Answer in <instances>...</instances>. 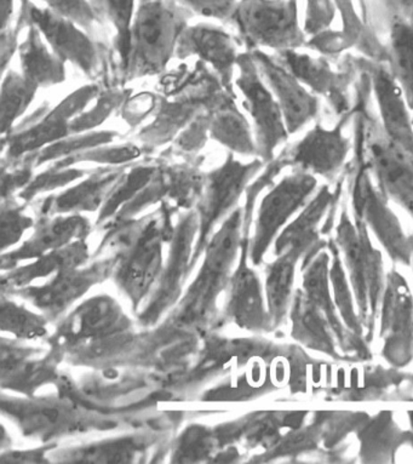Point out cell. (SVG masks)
<instances>
[{
    "mask_svg": "<svg viewBox=\"0 0 413 464\" xmlns=\"http://www.w3.org/2000/svg\"><path fill=\"white\" fill-rule=\"evenodd\" d=\"M228 93L235 92H227L217 75L205 67L194 81L187 82L185 88L170 92L172 99L159 96L152 123L143 127L136 139L145 153L170 145L200 111L214 110Z\"/></svg>",
    "mask_w": 413,
    "mask_h": 464,
    "instance_id": "cell-5",
    "label": "cell"
},
{
    "mask_svg": "<svg viewBox=\"0 0 413 464\" xmlns=\"http://www.w3.org/2000/svg\"><path fill=\"white\" fill-rule=\"evenodd\" d=\"M389 21L395 17L413 20V0H383Z\"/></svg>",
    "mask_w": 413,
    "mask_h": 464,
    "instance_id": "cell-53",
    "label": "cell"
},
{
    "mask_svg": "<svg viewBox=\"0 0 413 464\" xmlns=\"http://www.w3.org/2000/svg\"><path fill=\"white\" fill-rule=\"evenodd\" d=\"M28 24H30V21H28L26 9L21 5V12L16 24L5 28V30H0L2 31V35H0V68H2V74L9 70L8 67L12 63L14 56L19 53L21 31L26 28Z\"/></svg>",
    "mask_w": 413,
    "mask_h": 464,
    "instance_id": "cell-51",
    "label": "cell"
},
{
    "mask_svg": "<svg viewBox=\"0 0 413 464\" xmlns=\"http://www.w3.org/2000/svg\"><path fill=\"white\" fill-rule=\"evenodd\" d=\"M353 63L358 72L368 78L375 93L384 134L395 145L413 154V118L409 115L404 92L389 67L364 56L353 57Z\"/></svg>",
    "mask_w": 413,
    "mask_h": 464,
    "instance_id": "cell-17",
    "label": "cell"
},
{
    "mask_svg": "<svg viewBox=\"0 0 413 464\" xmlns=\"http://www.w3.org/2000/svg\"><path fill=\"white\" fill-rule=\"evenodd\" d=\"M34 156L17 161L2 160V200L19 196L34 178Z\"/></svg>",
    "mask_w": 413,
    "mask_h": 464,
    "instance_id": "cell-48",
    "label": "cell"
},
{
    "mask_svg": "<svg viewBox=\"0 0 413 464\" xmlns=\"http://www.w3.org/2000/svg\"><path fill=\"white\" fill-rule=\"evenodd\" d=\"M382 355L395 368L413 361V297L404 276L388 273L382 297Z\"/></svg>",
    "mask_w": 413,
    "mask_h": 464,
    "instance_id": "cell-15",
    "label": "cell"
},
{
    "mask_svg": "<svg viewBox=\"0 0 413 464\" xmlns=\"http://www.w3.org/2000/svg\"><path fill=\"white\" fill-rule=\"evenodd\" d=\"M213 110L200 111L196 118L168 145L164 156L181 158L183 161H199L200 153L210 139Z\"/></svg>",
    "mask_w": 413,
    "mask_h": 464,
    "instance_id": "cell-41",
    "label": "cell"
},
{
    "mask_svg": "<svg viewBox=\"0 0 413 464\" xmlns=\"http://www.w3.org/2000/svg\"><path fill=\"white\" fill-rule=\"evenodd\" d=\"M2 30L12 26L15 14V0H2Z\"/></svg>",
    "mask_w": 413,
    "mask_h": 464,
    "instance_id": "cell-55",
    "label": "cell"
},
{
    "mask_svg": "<svg viewBox=\"0 0 413 464\" xmlns=\"http://www.w3.org/2000/svg\"><path fill=\"white\" fill-rule=\"evenodd\" d=\"M97 84L82 86L49 110L39 108L30 118L2 138V160L17 161L72 135V121L99 96Z\"/></svg>",
    "mask_w": 413,
    "mask_h": 464,
    "instance_id": "cell-6",
    "label": "cell"
},
{
    "mask_svg": "<svg viewBox=\"0 0 413 464\" xmlns=\"http://www.w3.org/2000/svg\"><path fill=\"white\" fill-rule=\"evenodd\" d=\"M193 16L232 24L240 0H178Z\"/></svg>",
    "mask_w": 413,
    "mask_h": 464,
    "instance_id": "cell-49",
    "label": "cell"
},
{
    "mask_svg": "<svg viewBox=\"0 0 413 464\" xmlns=\"http://www.w3.org/2000/svg\"><path fill=\"white\" fill-rule=\"evenodd\" d=\"M369 170L368 164L361 165L354 176L351 196L355 218L364 221L373 230L391 260L409 265L412 261L409 237L405 236L400 222L388 205L389 199L380 192L379 187L373 186Z\"/></svg>",
    "mask_w": 413,
    "mask_h": 464,
    "instance_id": "cell-12",
    "label": "cell"
},
{
    "mask_svg": "<svg viewBox=\"0 0 413 464\" xmlns=\"http://www.w3.org/2000/svg\"><path fill=\"white\" fill-rule=\"evenodd\" d=\"M244 240V208H235L205 246V261L196 283L190 287L183 307V320L193 322L215 304L222 283Z\"/></svg>",
    "mask_w": 413,
    "mask_h": 464,
    "instance_id": "cell-9",
    "label": "cell"
},
{
    "mask_svg": "<svg viewBox=\"0 0 413 464\" xmlns=\"http://www.w3.org/2000/svg\"><path fill=\"white\" fill-rule=\"evenodd\" d=\"M389 24L387 64L413 111V23L395 17Z\"/></svg>",
    "mask_w": 413,
    "mask_h": 464,
    "instance_id": "cell-33",
    "label": "cell"
},
{
    "mask_svg": "<svg viewBox=\"0 0 413 464\" xmlns=\"http://www.w3.org/2000/svg\"><path fill=\"white\" fill-rule=\"evenodd\" d=\"M142 2H150V0H139V3H142Z\"/></svg>",
    "mask_w": 413,
    "mask_h": 464,
    "instance_id": "cell-57",
    "label": "cell"
},
{
    "mask_svg": "<svg viewBox=\"0 0 413 464\" xmlns=\"http://www.w3.org/2000/svg\"><path fill=\"white\" fill-rule=\"evenodd\" d=\"M21 5L26 9L30 23L38 28L50 49L63 63L73 64L86 77H99L101 48L89 32L74 21L35 5L32 0H21Z\"/></svg>",
    "mask_w": 413,
    "mask_h": 464,
    "instance_id": "cell-10",
    "label": "cell"
},
{
    "mask_svg": "<svg viewBox=\"0 0 413 464\" xmlns=\"http://www.w3.org/2000/svg\"><path fill=\"white\" fill-rule=\"evenodd\" d=\"M145 449L139 439L121 438L68 450L61 452L57 460L81 464L131 463Z\"/></svg>",
    "mask_w": 413,
    "mask_h": 464,
    "instance_id": "cell-35",
    "label": "cell"
},
{
    "mask_svg": "<svg viewBox=\"0 0 413 464\" xmlns=\"http://www.w3.org/2000/svg\"><path fill=\"white\" fill-rule=\"evenodd\" d=\"M130 322L120 304L110 296L82 302L57 329V341L71 351L92 342L127 334Z\"/></svg>",
    "mask_w": 413,
    "mask_h": 464,
    "instance_id": "cell-20",
    "label": "cell"
},
{
    "mask_svg": "<svg viewBox=\"0 0 413 464\" xmlns=\"http://www.w3.org/2000/svg\"><path fill=\"white\" fill-rule=\"evenodd\" d=\"M38 86L19 72L9 70L2 82V136L10 134L26 113L38 92Z\"/></svg>",
    "mask_w": 413,
    "mask_h": 464,
    "instance_id": "cell-36",
    "label": "cell"
},
{
    "mask_svg": "<svg viewBox=\"0 0 413 464\" xmlns=\"http://www.w3.org/2000/svg\"><path fill=\"white\" fill-rule=\"evenodd\" d=\"M45 457V450L38 451L26 452H9L2 456V462L24 463V462H42Z\"/></svg>",
    "mask_w": 413,
    "mask_h": 464,
    "instance_id": "cell-54",
    "label": "cell"
},
{
    "mask_svg": "<svg viewBox=\"0 0 413 464\" xmlns=\"http://www.w3.org/2000/svg\"><path fill=\"white\" fill-rule=\"evenodd\" d=\"M351 113L342 115L339 124L331 129L315 124L304 138L283 150L280 156L286 167L328 179L335 178L351 150V141L343 132Z\"/></svg>",
    "mask_w": 413,
    "mask_h": 464,
    "instance_id": "cell-14",
    "label": "cell"
},
{
    "mask_svg": "<svg viewBox=\"0 0 413 464\" xmlns=\"http://www.w3.org/2000/svg\"><path fill=\"white\" fill-rule=\"evenodd\" d=\"M210 139L220 143L229 153L258 158L256 139L245 115L235 102V93H228L211 114Z\"/></svg>",
    "mask_w": 413,
    "mask_h": 464,
    "instance_id": "cell-29",
    "label": "cell"
},
{
    "mask_svg": "<svg viewBox=\"0 0 413 464\" xmlns=\"http://www.w3.org/2000/svg\"><path fill=\"white\" fill-rule=\"evenodd\" d=\"M240 53L235 38L224 27L210 23L189 24L176 48V59L197 57L211 67L229 92H235L233 82Z\"/></svg>",
    "mask_w": 413,
    "mask_h": 464,
    "instance_id": "cell-21",
    "label": "cell"
},
{
    "mask_svg": "<svg viewBox=\"0 0 413 464\" xmlns=\"http://www.w3.org/2000/svg\"><path fill=\"white\" fill-rule=\"evenodd\" d=\"M236 88L242 92L244 106L254 123L258 158L265 164L275 158V150L289 139L285 118L274 93L258 70L250 52L240 53Z\"/></svg>",
    "mask_w": 413,
    "mask_h": 464,
    "instance_id": "cell-8",
    "label": "cell"
},
{
    "mask_svg": "<svg viewBox=\"0 0 413 464\" xmlns=\"http://www.w3.org/2000/svg\"><path fill=\"white\" fill-rule=\"evenodd\" d=\"M232 24L246 52L307 48L308 35L301 26L297 0H240Z\"/></svg>",
    "mask_w": 413,
    "mask_h": 464,
    "instance_id": "cell-4",
    "label": "cell"
},
{
    "mask_svg": "<svg viewBox=\"0 0 413 464\" xmlns=\"http://www.w3.org/2000/svg\"><path fill=\"white\" fill-rule=\"evenodd\" d=\"M178 0L139 3L131 27L130 53L124 82L165 73L176 57L178 39L193 19Z\"/></svg>",
    "mask_w": 413,
    "mask_h": 464,
    "instance_id": "cell-2",
    "label": "cell"
},
{
    "mask_svg": "<svg viewBox=\"0 0 413 464\" xmlns=\"http://www.w3.org/2000/svg\"><path fill=\"white\" fill-rule=\"evenodd\" d=\"M131 96L130 90L124 88L101 89L96 102L91 107L86 108L71 124L72 134H82L97 130L109 121L110 115L117 110H121L123 104Z\"/></svg>",
    "mask_w": 413,
    "mask_h": 464,
    "instance_id": "cell-42",
    "label": "cell"
},
{
    "mask_svg": "<svg viewBox=\"0 0 413 464\" xmlns=\"http://www.w3.org/2000/svg\"><path fill=\"white\" fill-rule=\"evenodd\" d=\"M276 59L312 92L325 99L337 115L342 117L351 111L350 88L358 72L353 57L348 56L344 67L337 71L325 57H314L300 50L276 53Z\"/></svg>",
    "mask_w": 413,
    "mask_h": 464,
    "instance_id": "cell-16",
    "label": "cell"
},
{
    "mask_svg": "<svg viewBox=\"0 0 413 464\" xmlns=\"http://www.w3.org/2000/svg\"><path fill=\"white\" fill-rule=\"evenodd\" d=\"M335 243L344 255L357 300L359 318L366 330V341L370 342L386 287L383 283L382 255L372 246L368 225L357 218L354 222L351 221L346 207L336 228Z\"/></svg>",
    "mask_w": 413,
    "mask_h": 464,
    "instance_id": "cell-3",
    "label": "cell"
},
{
    "mask_svg": "<svg viewBox=\"0 0 413 464\" xmlns=\"http://www.w3.org/2000/svg\"><path fill=\"white\" fill-rule=\"evenodd\" d=\"M300 255L293 251L278 255L276 260L267 267L268 314L273 329L282 325L289 309L291 293H293L294 269Z\"/></svg>",
    "mask_w": 413,
    "mask_h": 464,
    "instance_id": "cell-34",
    "label": "cell"
},
{
    "mask_svg": "<svg viewBox=\"0 0 413 464\" xmlns=\"http://www.w3.org/2000/svg\"><path fill=\"white\" fill-rule=\"evenodd\" d=\"M304 31L308 37H314L330 30L337 10L336 0H305Z\"/></svg>",
    "mask_w": 413,
    "mask_h": 464,
    "instance_id": "cell-50",
    "label": "cell"
},
{
    "mask_svg": "<svg viewBox=\"0 0 413 464\" xmlns=\"http://www.w3.org/2000/svg\"><path fill=\"white\" fill-rule=\"evenodd\" d=\"M17 53L21 73L39 89L50 88L66 81V63L50 49L34 24H28L26 39L21 43Z\"/></svg>",
    "mask_w": 413,
    "mask_h": 464,
    "instance_id": "cell-30",
    "label": "cell"
},
{
    "mask_svg": "<svg viewBox=\"0 0 413 464\" xmlns=\"http://www.w3.org/2000/svg\"><path fill=\"white\" fill-rule=\"evenodd\" d=\"M293 322V337L312 351L321 352L336 361L347 357L336 351V336L328 319L307 297L304 291L297 290L290 314Z\"/></svg>",
    "mask_w": 413,
    "mask_h": 464,
    "instance_id": "cell-28",
    "label": "cell"
},
{
    "mask_svg": "<svg viewBox=\"0 0 413 464\" xmlns=\"http://www.w3.org/2000/svg\"><path fill=\"white\" fill-rule=\"evenodd\" d=\"M48 318L44 314L30 311L15 301L2 297L0 327L17 340H38L48 334Z\"/></svg>",
    "mask_w": 413,
    "mask_h": 464,
    "instance_id": "cell-38",
    "label": "cell"
},
{
    "mask_svg": "<svg viewBox=\"0 0 413 464\" xmlns=\"http://www.w3.org/2000/svg\"><path fill=\"white\" fill-rule=\"evenodd\" d=\"M26 205L16 198L2 200V250L5 251L19 243L24 233L34 228L35 221L24 212Z\"/></svg>",
    "mask_w": 413,
    "mask_h": 464,
    "instance_id": "cell-46",
    "label": "cell"
},
{
    "mask_svg": "<svg viewBox=\"0 0 413 464\" xmlns=\"http://www.w3.org/2000/svg\"><path fill=\"white\" fill-rule=\"evenodd\" d=\"M333 199H335V194L331 192L330 187L322 186L318 190L317 196L309 201L303 211L283 230L282 235L276 239V256L285 251H293L301 257L304 256L302 269L307 267L312 260H314L322 250L328 246V242L319 239L318 227L328 208H331Z\"/></svg>",
    "mask_w": 413,
    "mask_h": 464,
    "instance_id": "cell-26",
    "label": "cell"
},
{
    "mask_svg": "<svg viewBox=\"0 0 413 464\" xmlns=\"http://www.w3.org/2000/svg\"><path fill=\"white\" fill-rule=\"evenodd\" d=\"M117 138L118 132L113 130H93L82 132V134H72L31 156L34 158L35 168L42 167V165L55 163L57 160L74 156L82 150L109 145Z\"/></svg>",
    "mask_w": 413,
    "mask_h": 464,
    "instance_id": "cell-40",
    "label": "cell"
},
{
    "mask_svg": "<svg viewBox=\"0 0 413 464\" xmlns=\"http://www.w3.org/2000/svg\"><path fill=\"white\" fill-rule=\"evenodd\" d=\"M101 17L109 21L116 31V49L121 72L127 66L131 44V27L134 23L139 0H91Z\"/></svg>",
    "mask_w": 413,
    "mask_h": 464,
    "instance_id": "cell-37",
    "label": "cell"
},
{
    "mask_svg": "<svg viewBox=\"0 0 413 464\" xmlns=\"http://www.w3.org/2000/svg\"><path fill=\"white\" fill-rule=\"evenodd\" d=\"M145 150L136 143H124V145H102L82 150L74 156L57 160L53 167L71 168L81 164H96L101 167H124L134 163L143 156Z\"/></svg>",
    "mask_w": 413,
    "mask_h": 464,
    "instance_id": "cell-39",
    "label": "cell"
},
{
    "mask_svg": "<svg viewBox=\"0 0 413 464\" xmlns=\"http://www.w3.org/2000/svg\"><path fill=\"white\" fill-rule=\"evenodd\" d=\"M360 3H362V0H360Z\"/></svg>",
    "mask_w": 413,
    "mask_h": 464,
    "instance_id": "cell-58",
    "label": "cell"
},
{
    "mask_svg": "<svg viewBox=\"0 0 413 464\" xmlns=\"http://www.w3.org/2000/svg\"><path fill=\"white\" fill-rule=\"evenodd\" d=\"M329 254L321 253L314 260H312L307 267L302 269L303 271V291L309 300L313 302L328 319L341 350L353 354V357L362 359V361L370 359L371 354H370L366 338L348 330L347 326L341 323L339 314H337V305L332 301L329 287Z\"/></svg>",
    "mask_w": 413,
    "mask_h": 464,
    "instance_id": "cell-25",
    "label": "cell"
},
{
    "mask_svg": "<svg viewBox=\"0 0 413 464\" xmlns=\"http://www.w3.org/2000/svg\"><path fill=\"white\" fill-rule=\"evenodd\" d=\"M264 165L267 164L260 158H255L250 163H243L236 160L235 154L228 153L225 163L206 172V182L196 205L197 253L206 246L217 223L235 210L240 197L246 192L251 181Z\"/></svg>",
    "mask_w": 413,
    "mask_h": 464,
    "instance_id": "cell-7",
    "label": "cell"
},
{
    "mask_svg": "<svg viewBox=\"0 0 413 464\" xmlns=\"http://www.w3.org/2000/svg\"><path fill=\"white\" fill-rule=\"evenodd\" d=\"M215 445L216 440L209 430L200 426L189 427L178 439L172 460L176 463L199 462L209 459Z\"/></svg>",
    "mask_w": 413,
    "mask_h": 464,
    "instance_id": "cell-45",
    "label": "cell"
},
{
    "mask_svg": "<svg viewBox=\"0 0 413 464\" xmlns=\"http://www.w3.org/2000/svg\"><path fill=\"white\" fill-rule=\"evenodd\" d=\"M88 260V244L85 239L77 240L70 246L35 258L32 264L12 269L9 275L3 276V287L8 286L10 291L21 289L46 276H55L70 269L82 267Z\"/></svg>",
    "mask_w": 413,
    "mask_h": 464,
    "instance_id": "cell-31",
    "label": "cell"
},
{
    "mask_svg": "<svg viewBox=\"0 0 413 464\" xmlns=\"http://www.w3.org/2000/svg\"><path fill=\"white\" fill-rule=\"evenodd\" d=\"M262 77L282 108L290 135L296 134L321 113V100L312 92L276 56L264 50L250 52Z\"/></svg>",
    "mask_w": 413,
    "mask_h": 464,
    "instance_id": "cell-18",
    "label": "cell"
},
{
    "mask_svg": "<svg viewBox=\"0 0 413 464\" xmlns=\"http://www.w3.org/2000/svg\"><path fill=\"white\" fill-rule=\"evenodd\" d=\"M116 267V258L95 262L85 268L60 273L43 285H28L12 293L30 301L48 319H55L96 284L109 278Z\"/></svg>",
    "mask_w": 413,
    "mask_h": 464,
    "instance_id": "cell-19",
    "label": "cell"
},
{
    "mask_svg": "<svg viewBox=\"0 0 413 464\" xmlns=\"http://www.w3.org/2000/svg\"><path fill=\"white\" fill-rule=\"evenodd\" d=\"M158 103H159V96L150 92L138 93L136 96L129 97L127 102L121 107V114L124 121L135 129L150 115L156 113Z\"/></svg>",
    "mask_w": 413,
    "mask_h": 464,
    "instance_id": "cell-52",
    "label": "cell"
},
{
    "mask_svg": "<svg viewBox=\"0 0 413 464\" xmlns=\"http://www.w3.org/2000/svg\"><path fill=\"white\" fill-rule=\"evenodd\" d=\"M317 186L314 175L300 170H294L293 174L273 186L258 210L256 229L250 249L254 265L261 264L279 230L294 212L304 207Z\"/></svg>",
    "mask_w": 413,
    "mask_h": 464,
    "instance_id": "cell-11",
    "label": "cell"
},
{
    "mask_svg": "<svg viewBox=\"0 0 413 464\" xmlns=\"http://www.w3.org/2000/svg\"><path fill=\"white\" fill-rule=\"evenodd\" d=\"M52 12L74 21L95 37L96 31L103 24L102 17L92 5L91 0H42Z\"/></svg>",
    "mask_w": 413,
    "mask_h": 464,
    "instance_id": "cell-47",
    "label": "cell"
},
{
    "mask_svg": "<svg viewBox=\"0 0 413 464\" xmlns=\"http://www.w3.org/2000/svg\"><path fill=\"white\" fill-rule=\"evenodd\" d=\"M90 171L91 170L77 167L57 168L49 165L45 171L34 176V179L28 183L26 188L17 198L24 203H30L35 197L53 192V190L81 181L82 179L90 174Z\"/></svg>",
    "mask_w": 413,
    "mask_h": 464,
    "instance_id": "cell-44",
    "label": "cell"
},
{
    "mask_svg": "<svg viewBox=\"0 0 413 464\" xmlns=\"http://www.w3.org/2000/svg\"><path fill=\"white\" fill-rule=\"evenodd\" d=\"M409 243H411V249H412V260H413V236L409 237Z\"/></svg>",
    "mask_w": 413,
    "mask_h": 464,
    "instance_id": "cell-56",
    "label": "cell"
},
{
    "mask_svg": "<svg viewBox=\"0 0 413 464\" xmlns=\"http://www.w3.org/2000/svg\"><path fill=\"white\" fill-rule=\"evenodd\" d=\"M368 167L375 175L380 192L404 208L413 218V154L395 145L382 125L369 120L366 125Z\"/></svg>",
    "mask_w": 413,
    "mask_h": 464,
    "instance_id": "cell-13",
    "label": "cell"
},
{
    "mask_svg": "<svg viewBox=\"0 0 413 464\" xmlns=\"http://www.w3.org/2000/svg\"><path fill=\"white\" fill-rule=\"evenodd\" d=\"M328 247L331 251L333 257L331 269H330V280H331L333 293H335L337 309H339L347 329L355 334H359V336H362L364 334V326H362L359 315L355 314L353 297H351L350 286H348L342 260H341L340 256L341 253L335 240H330Z\"/></svg>",
    "mask_w": 413,
    "mask_h": 464,
    "instance_id": "cell-43",
    "label": "cell"
},
{
    "mask_svg": "<svg viewBox=\"0 0 413 464\" xmlns=\"http://www.w3.org/2000/svg\"><path fill=\"white\" fill-rule=\"evenodd\" d=\"M3 410L30 437L52 438L79 426L73 410L50 401H3Z\"/></svg>",
    "mask_w": 413,
    "mask_h": 464,
    "instance_id": "cell-27",
    "label": "cell"
},
{
    "mask_svg": "<svg viewBox=\"0 0 413 464\" xmlns=\"http://www.w3.org/2000/svg\"><path fill=\"white\" fill-rule=\"evenodd\" d=\"M91 223L81 214L38 216L34 235L9 255H3V266L34 261L43 255L88 238Z\"/></svg>",
    "mask_w": 413,
    "mask_h": 464,
    "instance_id": "cell-22",
    "label": "cell"
},
{
    "mask_svg": "<svg viewBox=\"0 0 413 464\" xmlns=\"http://www.w3.org/2000/svg\"><path fill=\"white\" fill-rule=\"evenodd\" d=\"M249 239L242 244V257L231 279L227 315L240 329L261 333L273 330L269 314L265 312L260 279L247 265Z\"/></svg>",
    "mask_w": 413,
    "mask_h": 464,
    "instance_id": "cell-24",
    "label": "cell"
},
{
    "mask_svg": "<svg viewBox=\"0 0 413 464\" xmlns=\"http://www.w3.org/2000/svg\"><path fill=\"white\" fill-rule=\"evenodd\" d=\"M175 208L161 204L157 214L141 219L113 222L112 238L121 246L116 257L117 285L138 307L159 276L163 266L164 242L174 237Z\"/></svg>",
    "mask_w": 413,
    "mask_h": 464,
    "instance_id": "cell-1",
    "label": "cell"
},
{
    "mask_svg": "<svg viewBox=\"0 0 413 464\" xmlns=\"http://www.w3.org/2000/svg\"><path fill=\"white\" fill-rule=\"evenodd\" d=\"M159 163L160 160H156V158H145V160H139L134 163L125 165L123 174L114 183L105 203L101 208L96 225H103L109 219L116 218L118 212L145 188L147 183L153 178Z\"/></svg>",
    "mask_w": 413,
    "mask_h": 464,
    "instance_id": "cell-32",
    "label": "cell"
},
{
    "mask_svg": "<svg viewBox=\"0 0 413 464\" xmlns=\"http://www.w3.org/2000/svg\"><path fill=\"white\" fill-rule=\"evenodd\" d=\"M124 167H100L90 171L77 185L53 196L45 197L38 207V216L74 215L101 210Z\"/></svg>",
    "mask_w": 413,
    "mask_h": 464,
    "instance_id": "cell-23",
    "label": "cell"
}]
</instances>
